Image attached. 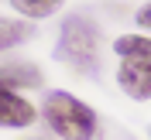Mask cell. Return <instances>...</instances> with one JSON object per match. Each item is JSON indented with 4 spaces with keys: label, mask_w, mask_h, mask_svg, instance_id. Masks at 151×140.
I'll return each instance as SVG.
<instances>
[{
    "label": "cell",
    "mask_w": 151,
    "mask_h": 140,
    "mask_svg": "<svg viewBox=\"0 0 151 140\" xmlns=\"http://www.w3.org/2000/svg\"><path fill=\"white\" fill-rule=\"evenodd\" d=\"M55 58L65 62V65H72L76 72L96 75V68H100V28L93 21L79 17V14L65 17L62 21V31H58Z\"/></svg>",
    "instance_id": "7a4b0ae2"
},
{
    "label": "cell",
    "mask_w": 151,
    "mask_h": 140,
    "mask_svg": "<svg viewBox=\"0 0 151 140\" xmlns=\"http://www.w3.org/2000/svg\"><path fill=\"white\" fill-rule=\"evenodd\" d=\"M0 82L10 85V89H38L45 82V75L38 65H28V62H10V65H0Z\"/></svg>",
    "instance_id": "5b68a950"
},
{
    "label": "cell",
    "mask_w": 151,
    "mask_h": 140,
    "mask_svg": "<svg viewBox=\"0 0 151 140\" xmlns=\"http://www.w3.org/2000/svg\"><path fill=\"white\" fill-rule=\"evenodd\" d=\"M117 82H120V89L131 96V99H151V58L120 62Z\"/></svg>",
    "instance_id": "277c9868"
},
{
    "label": "cell",
    "mask_w": 151,
    "mask_h": 140,
    "mask_svg": "<svg viewBox=\"0 0 151 140\" xmlns=\"http://www.w3.org/2000/svg\"><path fill=\"white\" fill-rule=\"evenodd\" d=\"M41 116H45V123L62 140H93L96 126H100L96 113L89 109L83 99H76L72 92H65V89H55V92L45 96Z\"/></svg>",
    "instance_id": "6da1fadb"
},
{
    "label": "cell",
    "mask_w": 151,
    "mask_h": 140,
    "mask_svg": "<svg viewBox=\"0 0 151 140\" xmlns=\"http://www.w3.org/2000/svg\"><path fill=\"white\" fill-rule=\"evenodd\" d=\"M38 116V109L17 92V89H10V85L0 82V126L4 130H24L31 126Z\"/></svg>",
    "instance_id": "3957f363"
},
{
    "label": "cell",
    "mask_w": 151,
    "mask_h": 140,
    "mask_svg": "<svg viewBox=\"0 0 151 140\" xmlns=\"http://www.w3.org/2000/svg\"><path fill=\"white\" fill-rule=\"evenodd\" d=\"M65 0H10V7L17 10L21 17L28 21H41V17H52Z\"/></svg>",
    "instance_id": "ba28073f"
},
{
    "label": "cell",
    "mask_w": 151,
    "mask_h": 140,
    "mask_svg": "<svg viewBox=\"0 0 151 140\" xmlns=\"http://www.w3.org/2000/svg\"><path fill=\"white\" fill-rule=\"evenodd\" d=\"M35 34L31 21H21V17H0V55L14 45H24L28 38Z\"/></svg>",
    "instance_id": "8992f818"
},
{
    "label": "cell",
    "mask_w": 151,
    "mask_h": 140,
    "mask_svg": "<svg viewBox=\"0 0 151 140\" xmlns=\"http://www.w3.org/2000/svg\"><path fill=\"white\" fill-rule=\"evenodd\" d=\"M113 51L120 55V62L151 58V38L148 34H120L117 41H113Z\"/></svg>",
    "instance_id": "52a82bcc"
},
{
    "label": "cell",
    "mask_w": 151,
    "mask_h": 140,
    "mask_svg": "<svg viewBox=\"0 0 151 140\" xmlns=\"http://www.w3.org/2000/svg\"><path fill=\"white\" fill-rule=\"evenodd\" d=\"M134 21H137L141 28H148V31H151V4H144V7H137V17H134Z\"/></svg>",
    "instance_id": "9c48e42d"
}]
</instances>
